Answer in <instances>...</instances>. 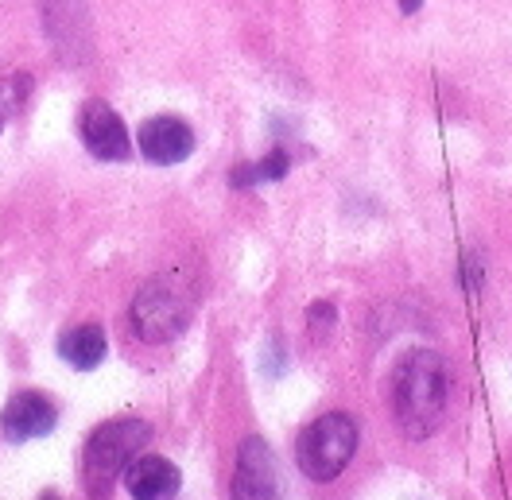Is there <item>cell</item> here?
Masks as SVG:
<instances>
[{"label":"cell","instance_id":"8","mask_svg":"<svg viewBox=\"0 0 512 500\" xmlns=\"http://www.w3.org/2000/svg\"><path fill=\"white\" fill-rule=\"evenodd\" d=\"M140 152H144V159H152L160 167L183 163L194 152L191 125L183 117H171V113H160V117L144 121L140 125Z\"/></svg>","mask_w":512,"mask_h":500},{"label":"cell","instance_id":"9","mask_svg":"<svg viewBox=\"0 0 512 500\" xmlns=\"http://www.w3.org/2000/svg\"><path fill=\"white\" fill-rule=\"evenodd\" d=\"M125 489L132 500H171L179 493V469L163 454H136L125 469Z\"/></svg>","mask_w":512,"mask_h":500},{"label":"cell","instance_id":"5","mask_svg":"<svg viewBox=\"0 0 512 500\" xmlns=\"http://www.w3.org/2000/svg\"><path fill=\"white\" fill-rule=\"evenodd\" d=\"M229 500H284L280 469L264 438L249 435L237 450V466L229 481Z\"/></svg>","mask_w":512,"mask_h":500},{"label":"cell","instance_id":"6","mask_svg":"<svg viewBox=\"0 0 512 500\" xmlns=\"http://www.w3.org/2000/svg\"><path fill=\"white\" fill-rule=\"evenodd\" d=\"M78 136L90 148V156L105 159V163L128 159V128L113 113V105H105V101H86L82 105V113H78Z\"/></svg>","mask_w":512,"mask_h":500},{"label":"cell","instance_id":"12","mask_svg":"<svg viewBox=\"0 0 512 500\" xmlns=\"http://www.w3.org/2000/svg\"><path fill=\"white\" fill-rule=\"evenodd\" d=\"M419 4H423V0H400V12H408V16H412V12H419Z\"/></svg>","mask_w":512,"mask_h":500},{"label":"cell","instance_id":"7","mask_svg":"<svg viewBox=\"0 0 512 500\" xmlns=\"http://www.w3.org/2000/svg\"><path fill=\"white\" fill-rule=\"evenodd\" d=\"M59 423V407L43 392H16L4 411H0V431L12 442H28V438H43L55 431Z\"/></svg>","mask_w":512,"mask_h":500},{"label":"cell","instance_id":"3","mask_svg":"<svg viewBox=\"0 0 512 500\" xmlns=\"http://www.w3.org/2000/svg\"><path fill=\"white\" fill-rule=\"evenodd\" d=\"M191 311H194V295L183 276H152V280L136 291L128 314H132L136 338L163 345L187 330Z\"/></svg>","mask_w":512,"mask_h":500},{"label":"cell","instance_id":"10","mask_svg":"<svg viewBox=\"0 0 512 500\" xmlns=\"http://www.w3.org/2000/svg\"><path fill=\"white\" fill-rule=\"evenodd\" d=\"M59 353H63L66 365H74V369L90 373V369H97V365L105 361V353H109L105 330H101V326H94V322H86V326H74V330H66V334H63V342H59Z\"/></svg>","mask_w":512,"mask_h":500},{"label":"cell","instance_id":"4","mask_svg":"<svg viewBox=\"0 0 512 500\" xmlns=\"http://www.w3.org/2000/svg\"><path fill=\"white\" fill-rule=\"evenodd\" d=\"M353 450H357V423L346 411H330L303 427L295 442V462L311 481L326 485L350 466Z\"/></svg>","mask_w":512,"mask_h":500},{"label":"cell","instance_id":"1","mask_svg":"<svg viewBox=\"0 0 512 500\" xmlns=\"http://www.w3.org/2000/svg\"><path fill=\"white\" fill-rule=\"evenodd\" d=\"M450 404V369L435 349H408L392 369V411L408 438L439 431Z\"/></svg>","mask_w":512,"mask_h":500},{"label":"cell","instance_id":"2","mask_svg":"<svg viewBox=\"0 0 512 500\" xmlns=\"http://www.w3.org/2000/svg\"><path fill=\"white\" fill-rule=\"evenodd\" d=\"M152 438V427L144 419H109L101 423L94 435L86 438L82 450V485L90 500H109L117 481L125 477L128 462L144 454Z\"/></svg>","mask_w":512,"mask_h":500},{"label":"cell","instance_id":"11","mask_svg":"<svg viewBox=\"0 0 512 500\" xmlns=\"http://www.w3.org/2000/svg\"><path fill=\"white\" fill-rule=\"evenodd\" d=\"M253 167H256V183H276V179H284V175H288L291 159H288L284 148H272V152L260 159V163H253Z\"/></svg>","mask_w":512,"mask_h":500},{"label":"cell","instance_id":"13","mask_svg":"<svg viewBox=\"0 0 512 500\" xmlns=\"http://www.w3.org/2000/svg\"><path fill=\"white\" fill-rule=\"evenodd\" d=\"M39 500H59V497H55V493H47V497H39Z\"/></svg>","mask_w":512,"mask_h":500}]
</instances>
